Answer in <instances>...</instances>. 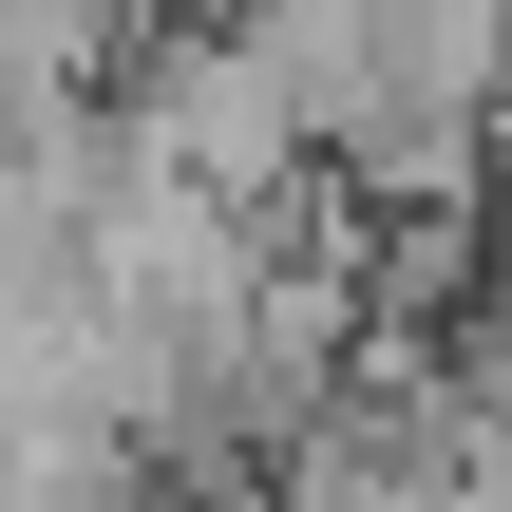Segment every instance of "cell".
I'll list each match as a JSON object with an SVG mask.
<instances>
[{"label": "cell", "instance_id": "cell-1", "mask_svg": "<svg viewBox=\"0 0 512 512\" xmlns=\"http://www.w3.org/2000/svg\"><path fill=\"white\" fill-rule=\"evenodd\" d=\"M95 76H114V0H0V133L95 114Z\"/></svg>", "mask_w": 512, "mask_h": 512}, {"label": "cell", "instance_id": "cell-2", "mask_svg": "<svg viewBox=\"0 0 512 512\" xmlns=\"http://www.w3.org/2000/svg\"><path fill=\"white\" fill-rule=\"evenodd\" d=\"M437 418H456V437L512 475V266L475 285V323H456V380H437Z\"/></svg>", "mask_w": 512, "mask_h": 512}]
</instances>
